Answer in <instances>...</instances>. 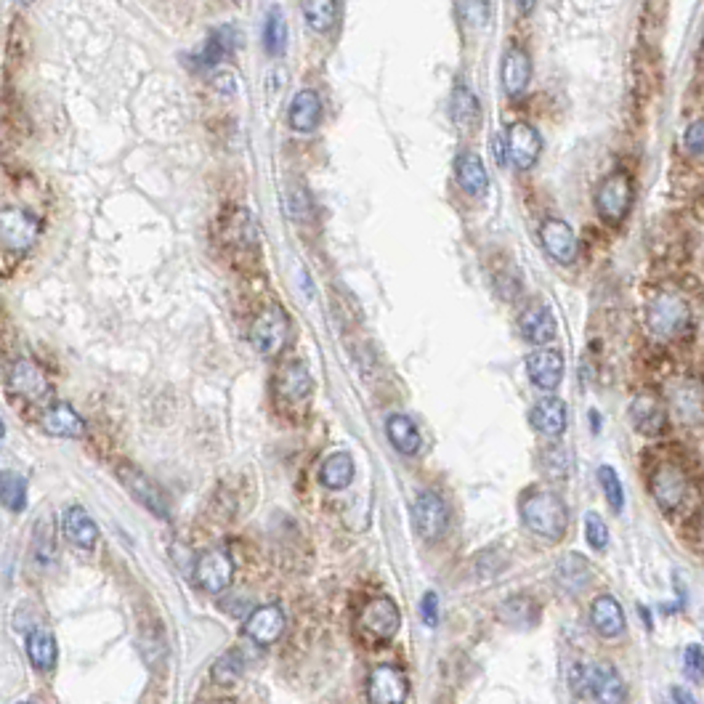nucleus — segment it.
<instances>
[{"mask_svg":"<svg viewBox=\"0 0 704 704\" xmlns=\"http://www.w3.org/2000/svg\"><path fill=\"white\" fill-rule=\"evenodd\" d=\"M218 248L237 269H253L261 258L256 218L245 208H232L218 224Z\"/></svg>","mask_w":704,"mask_h":704,"instance_id":"f257e3e1","label":"nucleus"},{"mask_svg":"<svg viewBox=\"0 0 704 704\" xmlns=\"http://www.w3.org/2000/svg\"><path fill=\"white\" fill-rule=\"evenodd\" d=\"M40 237V221L30 210L3 208L0 210V277L14 274L22 258L35 248Z\"/></svg>","mask_w":704,"mask_h":704,"instance_id":"f03ea898","label":"nucleus"},{"mask_svg":"<svg viewBox=\"0 0 704 704\" xmlns=\"http://www.w3.org/2000/svg\"><path fill=\"white\" fill-rule=\"evenodd\" d=\"M521 519L527 524V529L537 537L545 540H561L569 524V513H566L564 500L553 492H529L521 500Z\"/></svg>","mask_w":704,"mask_h":704,"instance_id":"7ed1b4c3","label":"nucleus"},{"mask_svg":"<svg viewBox=\"0 0 704 704\" xmlns=\"http://www.w3.org/2000/svg\"><path fill=\"white\" fill-rule=\"evenodd\" d=\"M572 686L588 694L596 704H622L625 702V683L609 662L577 665L572 670Z\"/></svg>","mask_w":704,"mask_h":704,"instance_id":"20e7f679","label":"nucleus"},{"mask_svg":"<svg viewBox=\"0 0 704 704\" xmlns=\"http://www.w3.org/2000/svg\"><path fill=\"white\" fill-rule=\"evenodd\" d=\"M646 322L649 330L657 338H681L689 330L691 309L686 298L678 293H659L646 309Z\"/></svg>","mask_w":704,"mask_h":704,"instance_id":"39448f33","label":"nucleus"},{"mask_svg":"<svg viewBox=\"0 0 704 704\" xmlns=\"http://www.w3.org/2000/svg\"><path fill=\"white\" fill-rule=\"evenodd\" d=\"M649 489L654 503L659 505V511L673 513L689 492V473H686L681 460H675V457L659 460L649 476Z\"/></svg>","mask_w":704,"mask_h":704,"instance_id":"423d86ee","label":"nucleus"},{"mask_svg":"<svg viewBox=\"0 0 704 704\" xmlns=\"http://www.w3.org/2000/svg\"><path fill=\"white\" fill-rule=\"evenodd\" d=\"M314 391V380L311 372L306 370L303 362H287L279 367L277 378H274V396L282 412H301L306 410V404Z\"/></svg>","mask_w":704,"mask_h":704,"instance_id":"0eeeda50","label":"nucleus"},{"mask_svg":"<svg viewBox=\"0 0 704 704\" xmlns=\"http://www.w3.org/2000/svg\"><path fill=\"white\" fill-rule=\"evenodd\" d=\"M399 625H402L399 606L386 596L367 601L362 612H359V619H356L359 633H362V638H367L370 643L391 641V638L399 633Z\"/></svg>","mask_w":704,"mask_h":704,"instance_id":"6e6552de","label":"nucleus"},{"mask_svg":"<svg viewBox=\"0 0 704 704\" xmlns=\"http://www.w3.org/2000/svg\"><path fill=\"white\" fill-rule=\"evenodd\" d=\"M290 338V319L282 306H266L253 322L250 341L261 356H277Z\"/></svg>","mask_w":704,"mask_h":704,"instance_id":"1a4fd4ad","label":"nucleus"},{"mask_svg":"<svg viewBox=\"0 0 704 704\" xmlns=\"http://www.w3.org/2000/svg\"><path fill=\"white\" fill-rule=\"evenodd\" d=\"M8 388H11V394H16L27 404H35V407H48L51 404V394H54L46 372L40 370L35 362H30V359H19V362L11 364Z\"/></svg>","mask_w":704,"mask_h":704,"instance_id":"9d476101","label":"nucleus"},{"mask_svg":"<svg viewBox=\"0 0 704 704\" xmlns=\"http://www.w3.org/2000/svg\"><path fill=\"white\" fill-rule=\"evenodd\" d=\"M630 205H633V181H630V176L622 171L606 176L596 192L598 213L609 224H619L627 216Z\"/></svg>","mask_w":704,"mask_h":704,"instance_id":"9b49d317","label":"nucleus"},{"mask_svg":"<svg viewBox=\"0 0 704 704\" xmlns=\"http://www.w3.org/2000/svg\"><path fill=\"white\" fill-rule=\"evenodd\" d=\"M234 577V561L232 556L221 548L205 550L197 564H194V582L200 585L205 593H224L232 585Z\"/></svg>","mask_w":704,"mask_h":704,"instance_id":"f8f14e48","label":"nucleus"},{"mask_svg":"<svg viewBox=\"0 0 704 704\" xmlns=\"http://www.w3.org/2000/svg\"><path fill=\"white\" fill-rule=\"evenodd\" d=\"M412 524L418 529V534L423 540L436 542L441 534L447 532L449 524V511L447 503L441 500V495L426 489L415 497V505H412Z\"/></svg>","mask_w":704,"mask_h":704,"instance_id":"ddd939ff","label":"nucleus"},{"mask_svg":"<svg viewBox=\"0 0 704 704\" xmlns=\"http://www.w3.org/2000/svg\"><path fill=\"white\" fill-rule=\"evenodd\" d=\"M410 694V681L402 667L378 665L372 667L367 678V697L370 704H404Z\"/></svg>","mask_w":704,"mask_h":704,"instance_id":"4468645a","label":"nucleus"},{"mask_svg":"<svg viewBox=\"0 0 704 704\" xmlns=\"http://www.w3.org/2000/svg\"><path fill=\"white\" fill-rule=\"evenodd\" d=\"M120 481L149 513H155L157 519H168V503H165L163 489L157 487L147 473L139 471L136 465H123L120 468Z\"/></svg>","mask_w":704,"mask_h":704,"instance_id":"2eb2a0df","label":"nucleus"},{"mask_svg":"<svg viewBox=\"0 0 704 704\" xmlns=\"http://www.w3.org/2000/svg\"><path fill=\"white\" fill-rule=\"evenodd\" d=\"M285 625L287 619L285 612H282V606L266 604L258 606L256 612L250 614L248 622H245V635H248L253 643H258V646H271V643H277L279 638H282Z\"/></svg>","mask_w":704,"mask_h":704,"instance_id":"dca6fc26","label":"nucleus"},{"mask_svg":"<svg viewBox=\"0 0 704 704\" xmlns=\"http://www.w3.org/2000/svg\"><path fill=\"white\" fill-rule=\"evenodd\" d=\"M630 420H633V426L638 434H646V436L662 434L667 423L665 402H662L654 391H643V394L635 396L633 404H630Z\"/></svg>","mask_w":704,"mask_h":704,"instance_id":"f3484780","label":"nucleus"},{"mask_svg":"<svg viewBox=\"0 0 704 704\" xmlns=\"http://www.w3.org/2000/svg\"><path fill=\"white\" fill-rule=\"evenodd\" d=\"M529 380L542 391H553L564 380V356L556 349H537L527 356Z\"/></svg>","mask_w":704,"mask_h":704,"instance_id":"a211bd4d","label":"nucleus"},{"mask_svg":"<svg viewBox=\"0 0 704 704\" xmlns=\"http://www.w3.org/2000/svg\"><path fill=\"white\" fill-rule=\"evenodd\" d=\"M542 248L548 250V256L558 264H572L577 258V237H574L572 226L558 218H550L542 224Z\"/></svg>","mask_w":704,"mask_h":704,"instance_id":"6ab92c4d","label":"nucleus"},{"mask_svg":"<svg viewBox=\"0 0 704 704\" xmlns=\"http://www.w3.org/2000/svg\"><path fill=\"white\" fill-rule=\"evenodd\" d=\"M505 144H508V157H511L513 165L521 168V171L532 168V165L537 163V157H540L542 141L540 136H537V131L527 123H513L508 136H505Z\"/></svg>","mask_w":704,"mask_h":704,"instance_id":"aec40b11","label":"nucleus"},{"mask_svg":"<svg viewBox=\"0 0 704 704\" xmlns=\"http://www.w3.org/2000/svg\"><path fill=\"white\" fill-rule=\"evenodd\" d=\"M40 426L48 436H59V439H80L86 434V423L70 404H48Z\"/></svg>","mask_w":704,"mask_h":704,"instance_id":"412c9836","label":"nucleus"},{"mask_svg":"<svg viewBox=\"0 0 704 704\" xmlns=\"http://www.w3.org/2000/svg\"><path fill=\"white\" fill-rule=\"evenodd\" d=\"M590 622L601 638H617L625 630V612L614 596H598L590 606Z\"/></svg>","mask_w":704,"mask_h":704,"instance_id":"4be33fe9","label":"nucleus"},{"mask_svg":"<svg viewBox=\"0 0 704 704\" xmlns=\"http://www.w3.org/2000/svg\"><path fill=\"white\" fill-rule=\"evenodd\" d=\"M519 330L521 335L527 338L534 346H545L556 338L558 327H556V317L548 306H532L521 314L519 319Z\"/></svg>","mask_w":704,"mask_h":704,"instance_id":"5701e85b","label":"nucleus"},{"mask_svg":"<svg viewBox=\"0 0 704 704\" xmlns=\"http://www.w3.org/2000/svg\"><path fill=\"white\" fill-rule=\"evenodd\" d=\"M62 527L64 537H67L75 548L91 550L93 545H96V540H99V529H96V524H93L86 508H80V505H72V508L64 511Z\"/></svg>","mask_w":704,"mask_h":704,"instance_id":"b1692460","label":"nucleus"},{"mask_svg":"<svg viewBox=\"0 0 704 704\" xmlns=\"http://www.w3.org/2000/svg\"><path fill=\"white\" fill-rule=\"evenodd\" d=\"M566 404L556 396H545L534 404L532 410V426L534 431H540L542 436H561L566 431Z\"/></svg>","mask_w":704,"mask_h":704,"instance_id":"393cba45","label":"nucleus"},{"mask_svg":"<svg viewBox=\"0 0 704 704\" xmlns=\"http://www.w3.org/2000/svg\"><path fill=\"white\" fill-rule=\"evenodd\" d=\"M319 117H322V101H319L317 93L309 91V88L295 93L293 104H290V125H293V131L311 133L319 125Z\"/></svg>","mask_w":704,"mask_h":704,"instance_id":"a878e982","label":"nucleus"},{"mask_svg":"<svg viewBox=\"0 0 704 704\" xmlns=\"http://www.w3.org/2000/svg\"><path fill=\"white\" fill-rule=\"evenodd\" d=\"M529 80H532V62L521 48H511L503 56V86L511 96L527 91Z\"/></svg>","mask_w":704,"mask_h":704,"instance_id":"bb28decb","label":"nucleus"},{"mask_svg":"<svg viewBox=\"0 0 704 704\" xmlns=\"http://www.w3.org/2000/svg\"><path fill=\"white\" fill-rule=\"evenodd\" d=\"M556 582L566 593H582L590 582L588 558L580 553H566L556 566Z\"/></svg>","mask_w":704,"mask_h":704,"instance_id":"cd10ccee","label":"nucleus"},{"mask_svg":"<svg viewBox=\"0 0 704 704\" xmlns=\"http://www.w3.org/2000/svg\"><path fill=\"white\" fill-rule=\"evenodd\" d=\"M455 173H457V181H460V186H463L468 194H476V197H481V194L487 192L489 176H487V168H484V163H481L479 155H473V152H463V155H457Z\"/></svg>","mask_w":704,"mask_h":704,"instance_id":"c85d7f7f","label":"nucleus"},{"mask_svg":"<svg viewBox=\"0 0 704 704\" xmlns=\"http://www.w3.org/2000/svg\"><path fill=\"white\" fill-rule=\"evenodd\" d=\"M27 657L38 670H54L56 659H59V646L56 638L43 627H35L27 635Z\"/></svg>","mask_w":704,"mask_h":704,"instance_id":"c756f323","label":"nucleus"},{"mask_svg":"<svg viewBox=\"0 0 704 704\" xmlns=\"http://www.w3.org/2000/svg\"><path fill=\"white\" fill-rule=\"evenodd\" d=\"M354 457L349 452H335L322 463L319 468V481L325 484L327 489H346L354 481Z\"/></svg>","mask_w":704,"mask_h":704,"instance_id":"7c9ffc66","label":"nucleus"},{"mask_svg":"<svg viewBox=\"0 0 704 704\" xmlns=\"http://www.w3.org/2000/svg\"><path fill=\"white\" fill-rule=\"evenodd\" d=\"M386 431L391 444H394L402 455H418L423 439H420L418 426H415L407 415H391L386 423Z\"/></svg>","mask_w":704,"mask_h":704,"instance_id":"2f4dec72","label":"nucleus"},{"mask_svg":"<svg viewBox=\"0 0 704 704\" xmlns=\"http://www.w3.org/2000/svg\"><path fill=\"white\" fill-rule=\"evenodd\" d=\"M449 115L455 120L460 128H473L476 120H479V99L473 96L463 83H457L455 91H452V99H449Z\"/></svg>","mask_w":704,"mask_h":704,"instance_id":"473e14b6","label":"nucleus"},{"mask_svg":"<svg viewBox=\"0 0 704 704\" xmlns=\"http://www.w3.org/2000/svg\"><path fill=\"white\" fill-rule=\"evenodd\" d=\"M303 16L311 30L325 35L338 22V0H303Z\"/></svg>","mask_w":704,"mask_h":704,"instance_id":"72a5a7b5","label":"nucleus"},{"mask_svg":"<svg viewBox=\"0 0 704 704\" xmlns=\"http://www.w3.org/2000/svg\"><path fill=\"white\" fill-rule=\"evenodd\" d=\"M0 505L11 513L27 508V479L14 471H0Z\"/></svg>","mask_w":704,"mask_h":704,"instance_id":"f704fd0d","label":"nucleus"},{"mask_svg":"<svg viewBox=\"0 0 704 704\" xmlns=\"http://www.w3.org/2000/svg\"><path fill=\"white\" fill-rule=\"evenodd\" d=\"M232 30L229 27H218V30L210 32L208 43L202 46V51L197 54V67H216L221 59H224L229 51H232Z\"/></svg>","mask_w":704,"mask_h":704,"instance_id":"c9c22d12","label":"nucleus"},{"mask_svg":"<svg viewBox=\"0 0 704 704\" xmlns=\"http://www.w3.org/2000/svg\"><path fill=\"white\" fill-rule=\"evenodd\" d=\"M264 46L269 56H282L287 48V22L282 8H271L264 24Z\"/></svg>","mask_w":704,"mask_h":704,"instance_id":"e433bc0d","label":"nucleus"},{"mask_svg":"<svg viewBox=\"0 0 704 704\" xmlns=\"http://www.w3.org/2000/svg\"><path fill=\"white\" fill-rule=\"evenodd\" d=\"M598 484H601V492H604L609 508L617 513L622 511V505H625V492H622V481H619L617 471H614L612 465H601V468H598Z\"/></svg>","mask_w":704,"mask_h":704,"instance_id":"4c0bfd02","label":"nucleus"},{"mask_svg":"<svg viewBox=\"0 0 704 704\" xmlns=\"http://www.w3.org/2000/svg\"><path fill=\"white\" fill-rule=\"evenodd\" d=\"M242 670H245V657H242V651H226L224 657L218 659L216 665H213V678H216L221 686H229V683H234L237 678L242 675Z\"/></svg>","mask_w":704,"mask_h":704,"instance_id":"58836bf2","label":"nucleus"},{"mask_svg":"<svg viewBox=\"0 0 704 704\" xmlns=\"http://www.w3.org/2000/svg\"><path fill=\"white\" fill-rule=\"evenodd\" d=\"M457 14L463 19L471 30H481L489 24V14H492V6L489 0H460L457 3Z\"/></svg>","mask_w":704,"mask_h":704,"instance_id":"ea45409f","label":"nucleus"},{"mask_svg":"<svg viewBox=\"0 0 704 704\" xmlns=\"http://www.w3.org/2000/svg\"><path fill=\"white\" fill-rule=\"evenodd\" d=\"M673 407L678 410V415H681L683 420L694 418V412L702 410V394H699V388L691 386V383L675 388Z\"/></svg>","mask_w":704,"mask_h":704,"instance_id":"a19ab883","label":"nucleus"},{"mask_svg":"<svg viewBox=\"0 0 704 704\" xmlns=\"http://www.w3.org/2000/svg\"><path fill=\"white\" fill-rule=\"evenodd\" d=\"M27 51H30V32L24 27L22 22L11 24V32H8V62L22 64L27 59Z\"/></svg>","mask_w":704,"mask_h":704,"instance_id":"79ce46f5","label":"nucleus"},{"mask_svg":"<svg viewBox=\"0 0 704 704\" xmlns=\"http://www.w3.org/2000/svg\"><path fill=\"white\" fill-rule=\"evenodd\" d=\"M585 537H588V542L596 550H604L609 545V527H606L598 513H588L585 516Z\"/></svg>","mask_w":704,"mask_h":704,"instance_id":"37998d69","label":"nucleus"},{"mask_svg":"<svg viewBox=\"0 0 704 704\" xmlns=\"http://www.w3.org/2000/svg\"><path fill=\"white\" fill-rule=\"evenodd\" d=\"M683 673L694 683H704V651L699 646H689L683 651Z\"/></svg>","mask_w":704,"mask_h":704,"instance_id":"c03bdc74","label":"nucleus"},{"mask_svg":"<svg viewBox=\"0 0 704 704\" xmlns=\"http://www.w3.org/2000/svg\"><path fill=\"white\" fill-rule=\"evenodd\" d=\"M683 149L689 155H704V117L702 120H694L686 128V133H683Z\"/></svg>","mask_w":704,"mask_h":704,"instance_id":"a18cd8bd","label":"nucleus"},{"mask_svg":"<svg viewBox=\"0 0 704 704\" xmlns=\"http://www.w3.org/2000/svg\"><path fill=\"white\" fill-rule=\"evenodd\" d=\"M420 617H423V622H426L428 627H436L439 625V596L436 593H426L423 596V604H420Z\"/></svg>","mask_w":704,"mask_h":704,"instance_id":"49530a36","label":"nucleus"},{"mask_svg":"<svg viewBox=\"0 0 704 704\" xmlns=\"http://www.w3.org/2000/svg\"><path fill=\"white\" fill-rule=\"evenodd\" d=\"M492 152H495L497 157V165L508 163V144H505L503 136H495V141H492Z\"/></svg>","mask_w":704,"mask_h":704,"instance_id":"de8ad7c7","label":"nucleus"},{"mask_svg":"<svg viewBox=\"0 0 704 704\" xmlns=\"http://www.w3.org/2000/svg\"><path fill=\"white\" fill-rule=\"evenodd\" d=\"M516 6H519L521 14H532V8L537 6V0H513Z\"/></svg>","mask_w":704,"mask_h":704,"instance_id":"09e8293b","label":"nucleus"},{"mask_svg":"<svg viewBox=\"0 0 704 704\" xmlns=\"http://www.w3.org/2000/svg\"><path fill=\"white\" fill-rule=\"evenodd\" d=\"M673 697H675V702H678V704H697L694 699L689 697V694H686V691H681V689H675Z\"/></svg>","mask_w":704,"mask_h":704,"instance_id":"8fccbe9b","label":"nucleus"},{"mask_svg":"<svg viewBox=\"0 0 704 704\" xmlns=\"http://www.w3.org/2000/svg\"><path fill=\"white\" fill-rule=\"evenodd\" d=\"M699 534H702V540H704V508L699 511Z\"/></svg>","mask_w":704,"mask_h":704,"instance_id":"3c124183","label":"nucleus"},{"mask_svg":"<svg viewBox=\"0 0 704 704\" xmlns=\"http://www.w3.org/2000/svg\"><path fill=\"white\" fill-rule=\"evenodd\" d=\"M3 434H6V426H3V418H0V439H3Z\"/></svg>","mask_w":704,"mask_h":704,"instance_id":"603ef678","label":"nucleus"},{"mask_svg":"<svg viewBox=\"0 0 704 704\" xmlns=\"http://www.w3.org/2000/svg\"><path fill=\"white\" fill-rule=\"evenodd\" d=\"M208 704H234V702H229V699H218V702H208Z\"/></svg>","mask_w":704,"mask_h":704,"instance_id":"864d4df0","label":"nucleus"},{"mask_svg":"<svg viewBox=\"0 0 704 704\" xmlns=\"http://www.w3.org/2000/svg\"><path fill=\"white\" fill-rule=\"evenodd\" d=\"M16 3H22V6H30V3H35V0H16Z\"/></svg>","mask_w":704,"mask_h":704,"instance_id":"5fc2aeb1","label":"nucleus"},{"mask_svg":"<svg viewBox=\"0 0 704 704\" xmlns=\"http://www.w3.org/2000/svg\"><path fill=\"white\" fill-rule=\"evenodd\" d=\"M19 704H32V702H19Z\"/></svg>","mask_w":704,"mask_h":704,"instance_id":"6e6d98bb","label":"nucleus"}]
</instances>
